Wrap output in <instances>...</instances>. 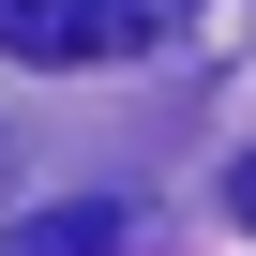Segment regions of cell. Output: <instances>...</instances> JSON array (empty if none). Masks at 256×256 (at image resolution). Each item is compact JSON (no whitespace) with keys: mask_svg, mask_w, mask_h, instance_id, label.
Listing matches in <instances>:
<instances>
[{"mask_svg":"<svg viewBox=\"0 0 256 256\" xmlns=\"http://www.w3.org/2000/svg\"><path fill=\"white\" fill-rule=\"evenodd\" d=\"M0 46L16 60H106V46H136V0H0Z\"/></svg>","mask_w":256,"mask_h":256,"instance_id":"obj_1","label":"cell"},{"mask_svg":"<svg viewBox=\"0 0 256 256\" xmlns=\"http://www.w3.org/2000/svg\"><path fill=\"white\" fill-rule=\"evenodd\" d=\"M0 256H120V211L106 196H60V211H16V241Z\"/></svg>","mask_w":256,"mask_h":256,"instance_id":"obj_2","label":"cell"},{"mask_svg":"<svg viewBox=\"0 0 256 256\" xmlns=\"http://www.w3.org/2000/svg\"><path fill=\"white\" fill-rule=\"evenodd\" d=\"M226 211H241V226H256V166H241V181H226Z\"/></svg>","mask_w":256,"mask_h":256,"instance_id":"obj_3","label":"cell"}]
</instances>
